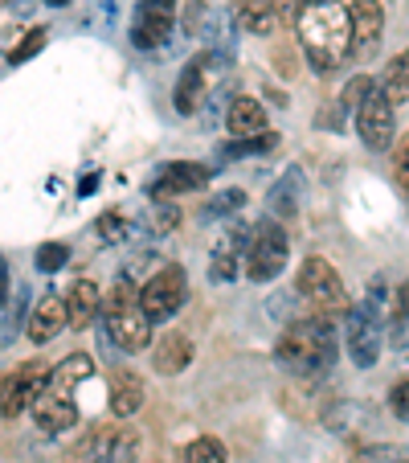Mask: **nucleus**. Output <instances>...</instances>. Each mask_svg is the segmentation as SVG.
Segmentation results:
<instances>
[{
  "label": "nucleus",
  "mask_w": 409,
  "mask_h": 463,
  "mask_svg": "<svg viewBox=\"0 0 409 463\" xmlns=\"http://www.w3.org/2000/svg\"><path fill=\"white\" fill-rule=\"evenodd\" d=\"M389 406H393V414H397L401 422H409V382H397L389 390Z\"/></svg>",
  "instance_id": "34"
},
{
  "label": "nucleus",
  "mask_w": 409,
  "mask_h": 463,
  "mask_svg": "<svg viewBox=\"0 0 409 463\" xmlns=\"http://www.w3.org/2000/svg\"><path fill=\"white\" fill-rule=\"evenodd\" d=\"M184 29H189L192 37H226L229 33V25H226V17L221 13H213L205 0H192L189 5V17H184Z\"/></svg>",
  "instance_id": "23"
},
{
  "label": "nucleus",
  "mask_w": 409,
  "mask_h": 463,
  "mask_svg": "<svg viewBox=\"0 0 409 463\" xmlns=\"http://www.w3.org/2000/svg\"><path fill=\"white\" fill-rule=\"evenodd\" d=\"M295 29L320 74L336 71L339 61L352 53V25L339 0H303V9L295 13Z\"/></svg>",
  "instance_id": "1"
},
{
  "label": "nucleus",
  "mask_w": 409,
  "mask_h": 463,
  "mask_svg": "<svg viewBox=\"0 0 409 463\" xmlns=\"http://www.w3.org/2000/svg\"><path fill=\"white\" fill-rule=\"evenodd\" d=\"M61 299H66V316H70L74 328H87V324L98 316V307H103V296H98L95 279H79Z\"/></svg>",
  "instance_id": "21"
},
{
  "label": "nucleus",
  "mask_w": 409,
  "mask_h": 463,
  "mask_svg": "<svg viewBox=\"0 0 409 463\" xmlns=\"http://www.w3.org/2000/svg\"><path fill=\"white\" fill-rule=\"evenodd\" d=\"M274 361L295 377L328 373V365L336 361V328H331V320L320 316V312L303 316V320H291L287 333L279 336Z\"/></svg>",
  "instance_id": "2"
},
{
  "label": "nucleus",
  "mask_w": 409,
  "mask_h": 463,
  "mask_svg": "<svg viewBox=\"0 0 409 463\" xmlns=\"http://www.w3.org/2000/svg\"><path fill=\"white\" fill-rule=\"evenodd\" d=\"M192 365V341L184 333H168L160 336L156 353H152V369H156L160 377H176L184 373V369Z\"/></svg>",
  "instance_id": "18"
},
{
  "label": "nucleus",
  "mask_w": 409,
  "mask_h": 463,
  "mask_svg": "<svg viewBox=\"0 0 409 463\" xmlns=\"http://www.w3.org/2000/svg\"><path fill=\"white\" fill-rule=\"evenodd\" d=\"M242 202H246V193H242V189H226V193H221V197H218V202H213L205 213H209V218H226V213H234Z\"/></svg>",
  "instance_id": "31"
},
{
  "label": "nucleus",
  "mask_w": 409,
  "mask_h": 463,
  "mask_svg": "<svg viewBox=\"0 0 409 463\" xmlns=\"http://www.w3.org/2000/svg\"><path fill=\"white\" fill-rule=\"evenodd\" d=\"M270 5H274V13H287V17H295L303 9V0H270Z\"/></svg>",
  "instance_id": "36"
},
{
  "label": "nucleus",
  "mask_w": 409,
  "mask_h": 463,
  "mask_svg": "<svg viewBox=\"0 0 409 463\" xmlns=\"http://www.w3.org/2000/svg\"><path fill=\"white\" fill-rule=\"evenodd\" d=\"M287 254H291V238L283 230V222L262 218L250 230V250H246V267H242L246 279H254V283L279 279L283 267H287Z\"/></svg>",
  "instance_id": "4"
},
{
  "label": "nucleus",
  "mask_w": 409,
  "mask_h": 463,
  "mask_svg": "<svg viewBox=\"0 0 409 463\" xmlns=\"http://www.w3.org/2000/svg\"><path fill=\"white\" fill-rule=\"evenodd\" d=\"M9 299V267H5V259H0V304Z\"/></svg>",
  "instance_id": "38"
},
{
  "label": "nucleus",
  "mask_w": 409,
  "mask_h": 463,
  "mask_svg": "<svg viewBox=\"0 0 409 463\" xmlns=\"http://www.w3.org/2000/svg\"><path fill=\"white\" fill-rule=\"evenodd\" d=\"M373 90H376L373 79H352L349 87H344V95L336 99V115H339V119H349V111H360V103H365ZM336 115H331V119H323V123H336Z\"/></svg>",
  "instance_id": "27"
},
{
  "label": "nucleus",
  "mask_w": 409,
  "mask_h": 463,
  "mask_svg": "<svg viewBox=\"0 0 409 463\" xmlns=\"http://www.w3.org/2000/svg\"><path fill=\"white\" fill-rule=\"evenodd\" d=\"M393 168H397V181H401V189L409 193V136L397 144V156H393Z\"/></svg>",
  "instance_id": "35"
},
{
  "label": "nucleus",
  "mask_w": 409,
  "mask_h": 463,
  "mask_svg": "<svg viewBox=\"0 0 409 463\" xmlns=\"http://www.w3.org/2000/svg\"><path fill=\"white\" fill-rule=\"evenodd\" d=\"M90 373H95V361H90L87 353H70V357H66V361H61V365L50 373V385H58V390H70V393H74V385L87 382Z\"/></svg>",
  "instance_id": "24"
},
{
  "label": "nucleus",
  "mask_w": 409,
  "mask_h": 463,
  "mask_svg": "<svg viewBox=\"0 0 409 463\" xmlns=\"http://www.w3.org/2000/svg\"><path fill=\"white\" fill-rule=\"evenodd\" d=\"M144 398H148V390H144V377L140 373L119 369V373L111 377V414H115V419H131V414L144 406Z\"/></svg>",
  "instance_id": "19"
},
{
  "label": "nucleus",
  "mask_w": 409,
  "mask_h": 463,
  "mask_svg": "<svg viewBox=\"0 0 409 463\" xmlns=\"http://www.w3.org/2000/svg\"><path fill=\"white\" fill-rule=\"evenodd\" d=\"M50 373L53 369L45 361H25V365L9 369V373L0 377V414L5 419H21L42 398L45 385H50Z\"/></svg>",
  "instance_id": "7"
},
{
  "label": "nucleus",
  "mask_w": 409,
  "mask_h": 463,
  "mask_svg": "<svg viewBox=\"0 0 409 463\" xmlns=\"http://www.w3.org/2000/svg\"><path fill=\"white\" fill-rule=\"evenodd\" d=\"M299 193H303V173H299V168H291V173L283 176L274 189H270V202H274L279 218H291V213L299 210Z\"/></svg>",
  "instance_id": "26"
},
{
  "label": "nucleus",
  "mask_w": 409,
  "mask_h": 463,
  "mask_svg": "<svg viewBox=\"0 0 409 463\" xmlns=\"http://www.w3.org/2000/svg\"><path fill=\"white\" fill-rule=\"evenodd\" d=\"M66 262H70V246H66V242H45V246H37V271L53 275V271H61Z\"/></svg>",
  "instance_id": "29"
},
{
  "label": "nucleus",
  "mask_w": 409,
  "mask_h": 463,
  "mask_svg": "<svg viewBox=\"0 0 409 463\" xmlns=\"http://www.w3.org/2000/svg\"><path fill=\"white\" fill-rule=\"evenodd\" d=\"M144 439L131 427H95L70 451V463H140Z\"/></svg>",
  "instance_id": "6"
},
{
  "label": "nucleus",
  "mask_w": 409,
  "mask_h": 463,
  "mask_svg": "<svg viewBox=\"0 0 409 463\" xmlns=\"http://www.w3.org/2000/svg\"><path fill=\"white\" fill-rule=\"evenodd\" d=\"M381 95L389 99L393 107L409 99V50L397 53V58L389 61V71H385V82H381Z\"/></svg>",
  "instance_id": "25"
},
{
  "label": "nucleus",
  "mask_w": 409,
  "mask_h": 463,
  "mask_svg": "<svg viewBox=\"0 0 409 463\" xmlns=\"http://www.w3.org/2000/svg\"><path fill=\"white\" fill-rule=\"evenodd\" d=\"M234 13H237V21H242L250 33H274V5L270 0H234Z\"/></svg>",
  "instance_id": "22"
},
{
  "label": "nucleus",
  "mask_w": 409,
  "mask_h": 463,
  "mask_svg": "<svg viewBox=\"0 0 409 463\" xmlns=\"http://www.w3.org/2000/svg\"><path fill=\"white\" fill-rule=\"evenodd\" d=\"M349 25H352V53L368 58L381 45V33H385V5L381 0H352Z\"/></svg>",
  "instance_id": "13"
},
{
  "label": "nucleus",
  "mask_w": 409,
  "mask_h": 463,
  "mask_svg": "<svg viewBox=\"0 0 409 463\" xmlns=\"http://www.w3.org/2000/svg\"><path fill=\"white\" fill-rule=\"evenodd\" d=\"M95 184H98V176H87V181H79V193H95Z\"/></svg>",
  "instance_id": "40"
},
{
  "label": "nucleus",
  "mask_w": 409,
  "mask_h": 463,
  "mask_svg": "<svg viewBox=\"0 0 409 463\" xmlns=\"http://www.w3.org/2000/svg\"><path fill=\"white\" fill-rule=\"evenodd\" d=\"M279 144V136H254V140H234L229 144V156H242V152H266V148H274Z\"/></svg>",
  "instance_id": "32"
},
{
  "label": "nucleus",
  "mask_w": 409,
  "mask_h": 463,
  "mask_svg": "<svg viewBox=\"0 0 409 463\" xmlns=\"http://www.w3.org/2000/svg\"><path fill=\"white\" fill-rule=\"evenodd\" d=\"M229 131H234L237 140H254V136H266V111H262L258 99L242 95L229 103V115H226Z\"/></svg>",
  "instance_id": "20"
},
{
  "label": "nucleus",
  "mask_w": 409,
  "mask_h": 463,
  "mask_svg": "<svg viewBox=\"0 0 409 463\" xmlns=\"http://www.w3.org/2000/svg\"><path fill=\"white\" fill-rule=\"evenodd\" d=\"M209 176H213V168L197 165V160H176V165L160 168V176L152 181L148 193L156 197V202H168V197H181V193L205 189V184H209Z\"/></svg>",
  "instance_id": "12"
},
{
  "label": "nucleus",
  "mask_w": 409,
  "mask_h": 463,
  "mask_svg": "<svg viewBox=\"0 0 409 463\" xmlns=\"http://www.w3.org/2000/svg\"><path fill=\"white\" fill-rule=\"evenodd\" d=\"M144 5H148V9H156V13H172V17H176V5H181V0H144Z\"/></svg>",
  "instance_id": "37"
},
{
  "label": "nucleus",
  "mask_w": 409,
  "mask_h": 463,
  "mask_svg": "<svg viewBox=\"0 0 409 463\" xmlns=\"http://www.w3.org/2000/svg\"><path fill=\"white\" fill-rule=\"evenodd\" d=\"M397 312H401V316H409V283L397 291Z\"/></svg>",
  "instance_id": "39"
},
{
  "label": "nucleus",
  "mask_w": 409,
  "mask_h": 463,
  "mask_svg": "<svg viewBox=\"0 0 409 463\" xmlns=\"http://www.w3.org/2000/svg\"><path fill=\"white\" fill-rule=\"evenodd\" d=\"M221 71H226V58H221V53H213V50L197 53V58L181 71V79H176V87H172V107L176 111L181 115L197 111V107L205 103V95H209V87L221 79Z\"/></svg>",
  "instance_id": "9"
},
{
  "label": "nucleus",
  "mask_w": 409,
  "mask_h": 463,
  "mask_svg": "<svg viewBox=\"0 0 409 463\" xmlns=\"http://www.w3.org/2000/svg\"><path fill=\"white\" fill-rule=\"evenodd\" d=\"M357 131L360 140H365V148L373 152H385L393 148V131H397V111H393V103L381 95V87L373 90V95L360 103L357 111Z\"/></svg>",
  "instance_id": "11"
},
{
  "label": "nucleus",
  "mask_w": 409,
  "mask_h": 463,
  "mask_svg": "<svg viewBox=\"0 0 409 463\" xmlns=\"http://www.w3.org/2000/svg\"><path fill=\"white\" fill-rule=\"evenodd\" d=\"M66 324H70V316H66V299L50 291V296H42V304L33 307V316H29V341L50 345L53 336H61Z\"/></svg>",
  "instance_id": "16"
},
{
  "label": "nucleus",
  "mask_w": 409,
  "mask_h": 463,
  "mask_svg": "<svg viewBox=\"0 0 409 463\" xmlns=\"http://www.w3.org/2000/svg\"><path fill=\"white\" fill-rule=\"evenodd\" d=\"M98 234H103L107 242H123V238H127V222H123L119 213H103V218H98Z\"/></svg>",
  "instance_id": "33"
},
{
  "label": "nucleus",
  "mask_w": 409,
  "mask_h": 463,
  "mask_svg": "<svg viewBox=\"0 0 409 463\" xmlns=\"http://www.w3.org/2000/svg\"><path fill=\"white\" fill-rule=\"evenodd\" d=\"M246 250H250V234H246L242 226H229L226 234L218 238V246H213L209 279H218V283L237 279V275H242V267H246Z\"/></svg>",
  "instance_id": "15"
},
{
  "label": "nucleus",
  "mask_w": 409,
  "mask_h": 463,
  "mask_svg": "<svg viewBox=\"0 0 409 463\" xmlns=\"http://www.w3.org/2000/svg\"><path fill=\"white\" fill-rule=\"evenodd\" d=\"M50 5H53V9H58V5H70V0H50Z\"/></svg>",
  "instance_id": "41"
},
{
  "label": "nucleus",
  "mask_w": 409,
  "mask_h": 463,
  "mask_svg": "<svg viewBox=\"0 0 409 463\" xmlns=\"http://www.w3.org/2000/svg\"><path fill=\"white\" fill-rule=\"evenodd\" d=\"M344 345H349V357L360 369L376 365V357H381V324H376V312L368 304L349 307V316H344Z\"/></svg>",
  "instance_id": "10"
},
{
  "label": "nucleus",
  "mask_w": 409,
  "mask_h": 463,
  "mask_svg": "<svg viewBox=\"0 0 409 463\" xmlns=\"http://www.w3.org/2000/svg\"><path fill=\"white\" fill-rule=\"evenodd\" d=\"M98 312H103V328L111 336V345H119L123 353H144L152 345V320L144 316L140 291L131 288V279L115 283Z\"/></svg>",
  "instance_id": "3"
},
{
  "label": "nucleus",
  "mask_w": 409,
  "mask_h": 463,
  "mask_svg": "<svg viewBox=\"0 0 409 463\" xmlns=\"http://www.w3.org/2000/svg\"><path fill=\"white\" fill-rule=\"evenodd\" d=\"M184 299H189V275H184V267H164V271H156L140 288V307L152 324L172 320L184 307Z\"/></svg>",
  "instance_id": "8"
},
{
  "label": "nucleus",
  "mask_w": 409,
  "mask_h": 463,
  "mask_svg": "<svg viewBox=\"0 0 409 463\" xmlns=\"http://www.w3.org/2000/svg\"><path fill=\"white\" fill-rule=\"evenodd\" d=\"M33 422L37 430H45V435H58V430H70L74 422H79V406H74L70 390H58V385H45L42 398H37L33 406Z\"/></svg>",
  "instance_id": "14"
},
{
  "label": "nucleus",
  "mask_w": 409,
  "mask_h": 463,
  "mask_svg": "<svg viewBox=\"0 0 409 463\" xmlns=\"http://www.w3.org/2000/svg\"><path fill=\"white\" fill-rule=\"evenodd\" d=\"M172 29H176L172 13H156L148 5H140L135 9V25H131V42L140 45V50H160L172 37Z\"/></svg>",
  "instance_id": "17"
},
{
  "label": "nucleus",
  "mask_w": 409,
  "mask_h": 463,
  "mask_svg": "<svg viewBox=\"0 0 409 463\" xmlns=\"http://www.w3.org/2000/svg\"><path fill=\"white\" fill-rule=\"evenodd\" d=\"M295 288H299V296L307 299V307L320 312V316H331V312L352 307L349 291H344V279H339L336 267H331L328 259H320V254L303 259V267H299V275H295Z\"/></svg>",
  "instance_id": "5"
},
{
  "label": "nucleus",
  "mask_w": 409,
  "mask_h": 463,
  "mask_svg": "<svg viewBox=\"0 0 409 463\" xmlns=\"http://www.w3.org/2000/svg\"><path fill=\"white\" fill-rule=\"evenodd\" d=\"M181 463H226V443L213 435H200L184 447V459Z\"/></svg>",
  "instance_id": "28"
},
{
  "label": "nucleus",
  "mask_w": 409,
  "mask_h": 463,
  "mask_svg": "<svg viewBox=\"0 0 409 463\" xmlns=\"http://www.w3.org/2000/svg\"><path fill=\"white\" fill-rule=\"evenodd\" d=\"M45 42H50V33H45V29L42 25H37V29H29V33H25V42H21L17 45V50H13L9 53V61H13V66H17V61H29V58H33V53L37 50H42V45Z\"/></svg>",
  "instance_id": "30"
}]
</instances>
